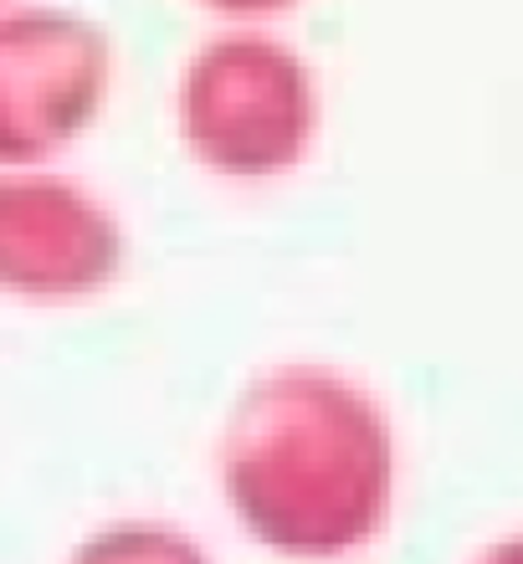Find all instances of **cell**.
Masks as SVG:
<instances>
[{
  "label": "cell",
  "mask_w": 523,
  "mask_h": 564,
  "mask_svg": "<svg viewBox=\"0 0 523 564\" xmlns=\"http://www.w3.org/2000/svg\"><path fill=\"white\" fill-rule=\"evenodd\" d=\"M185 134L226 175H272L314 134V83L287 46L216 42L185 77Z\"/></svg>",
  "instance_id": "7a4b0ae2"
},
{
  "label": "cell",
  "mask_w": 523,
  "mask_h": 564,
  "mask_svg": "<svg viewBox=\"0 0 523 564\" xmlns=\"http://www.w3.org/2000/svg\"><path fill=\"white\" fill-rule=\"evenodd\" d=\"M108 88V36L88 21L26 11L0 21V160H42L88 129Z\"/></svg>",
  "instance_id": "3957f363"
},
{
  "label": "cell",
  "mask_w": 523,
  "mask_h": 564,
  "mask_svg": "<svg viewBox=\"0 0 523 564\" xmlns=\"http://www.w3.org/2000/svg\"><path fill=\"white\" fill-rule=\"evenodd\" d=\"M77 564H200V554L175 534L123 529V534H103L98 544H88L77 554Z\"/></svg>",
  "instance_id": "5b68a950"
},
{
  "label": "cell",
  "mask_w": 523,
  "mask_h": 564,
  "mask_svg": "<svg viewBox=\"0 0 523 564\" xmlns=\"http://www.w3.org/2000/svg\"><path fill=\"white\" fill-rule=\"evenodd\" d=\"M210 6H221V11H277L287 0H210Z\"/></svg>",
  "instance_id": "8992f818"
},
{
  "label": "cell",
  "mask_w": 523,
  "mask_h": 564,
  "mask_svg": "<svg viewBox=\"0 0 523 564\" xmlns=\"http://www.w3.org/2000/svg\"><path fill=\"white\" fill-rule=\"evenodd\" d=\"M119 226L62 180H0V282L83 293L119 268Z\"/></svg>",
  "instance_id": "277c9868"
},
{
  "label": "cell",
  "mask_w": 523,
  "mask_h": 564,
  "mask_svg": "<svg viewBox=\"0 0 523 564\" xmlns=\"http://www.w3.org/2000/svg\"><path fill=\"white\" fill-rule=\"evenodd\" d=\"M226 488L241 519L277 550H349L385 513L390 436L374 405L329 375H272L231 426Z\"/></svg>",
  "instance_id": "6da1fadb"
}]
</instances>
